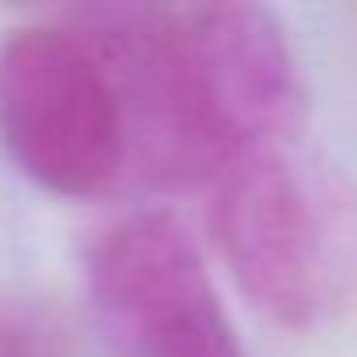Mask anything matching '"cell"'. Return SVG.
Instances as JSON below:
<instances>
[{
  "instance_id": "cell-2",
  "label": "cell",
  "mask_w": 357,
  "mask_h": 357,
  "mask_svg": "<svg viewBox=\"0 0 357 357\" xmlns=\"http://www.w3.org/2000/svg\"><path fill=\"white\" fill-rule=\"evenodd\" d=\"M215 244L244 298L282 328H319L357 303V190L282 147L215 181Z\"/></svg>"
},
{
  "instance_id": "cell-3",
  "label": "cell",
  "mask_w": 357,
  "mask_h": 357,
  "mask_svg": "<svg viewBox=\"0 0 357 357\" xmlns=\"http://www.w3.org/2000/svg\"><path fill=\"white\" fill-rule=\"evenodd\" d=\"M0 151L59 198H93L126 181L109 76L72 26H17L0 38Z\"/></svg>"
},
{
  "instance_id": "cell-1",
  "label": "cell",
  "mask_w": 357,
  "mask_h": 357,
  "mask_svg": "<svg viewBox=\"0 0 357 357\" xmlns=\"http://www.w3.org/2000/svg\"><path fill=\"white\" fill-rule=\"evenodd\" d=\"M109 76L126 181L181 194L298 122V68L282 22L257 5H93L68 22Z\"/></svg>"
},
{
  "instance_id": "cell-4",
  "label": "cell",
  "mask_w": 357,
  "mask_h": 357,
  "mask_svg": "<svg viewBox=\"0 0 357 357\" xmlns=\"http://www.w3.org/2000/svg\"><path fill=\"white\" fill-rule=\"evenodd\" d=\"M84 278L105 336L126 357H244L194 236L164 211L105 227Z\"/></svg>"
}]
</instances>
